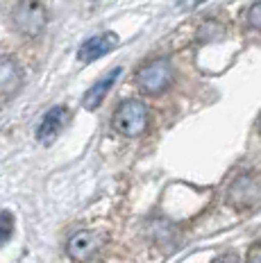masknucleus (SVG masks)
<instances>
[{
    "label": "nucleus",
    "instance_id": "f03ea898",
    "mask_svg": "<svg viewBox=\"0 0 261 263\" xmlns=\"http://www.w3.org/2000/svg\"><path fill=\"white\" fill-rule=\"evenodd\" d=\"M227 202L238 211L252 209L261 202V175L243 173L232 182L227 191Z\"/></svg>",
    "mask_w": 261,
    "mask_h": 263
},
{
    "label": "nucleus",
    "instance_id": "0eeeda50",
    "mask_svg": "<svg viewBox=\"0 0 261 263\" xmlns=\"http://www.w3.org/2000/svg\"><path fill=\"white\" fill-rule=\"evenodd\" d=\"M66 118H68V111L66 107H52L50 111L43 116V120L39 123V129H36V139L41 143H52L57 139V134L62 132V127L66 125Z\"/></svg>",
    "mask_w": 261,
    "mask_h": 263
},
{
    "label": "nucleus",
    "instance_id": "f257e3e1",
    "mask_svg": "<svg viewBox=\"0 0 261 263\" xmlns=\"http://www.w3.org/2000/svg\"><path fill=\"white\" fill-rule=\"evenodd\" d=\"M111 125L121 136H139L148 127V109L141 100H125L118 105Z\"/></svg>",
    "mask_w": 261,
    "mask_h": 263
},
{
    "label": "nucleus",
    "instance_id": "ddd939ff",
    "mask_svg": "<svg viewBox=\"0 0 261 263\" xmlns=\"http://www.w3.org/2000/svg\"><path fill=\"white\" fill-rule=\"evenodd\" d=\"M214 263H241V261H238V256L234 254V252H225V254H220Z\"/></svg>",
    "mask_w": 261,
    "mask_h": 263
},
{
    "label": "nucleus",
    "instance_id": "f8f14e48",
    "mask_svg": "<svg viewBox=\"0 0 261 263\" xmlns=\"http://www.w3.org/2000/svg\"><path fill=\"white\" fill-rule=\"evenodd\" d=\"M246 263H261V240H259V243H254L252 248L248 250Z\"/></svg>",
    "mask_w": 261,
    "mask_h": 263
},
{
    "label": "nucleus",
    "instance_id": "4468645a",
    "mask_svg": "<svg viewBox=\"0 0 261 263\" xmlns=\"http://www.w3.org/2000/svg\"><path fill=\"white\" fill-rule=\"evenodd\" d=\"M200 3H204V0H177V5L184 9H193V7H198Z\"/></svg>",
    "mask_w": 261,
    "mask_h": 263
},
{
    "label": "nucleus",
    "instance_id": "1a4fd4ad",
    "mask_svg": "<svg viewBox=\"0 0 261 263\" xmlns=\"http://www.w3.org/2000/svg\"><path fill=\"white\" fill-rule=\"evenodd\" d=\"M118 75H121V68H114L111 73H107L105 78H100L96 82L94 86H91L89 91L84 93V100H82V105L84 109H96V107H100V102L107 98V93L111 91V86L116 84V80H118Z\"/></svg>",
    "mask_w": 261,
    "mask_h": 263
},
{
    "label": "nucleus",
    "instance_id": "423d86ee",
    "mask_svg": "<svg viewBox=\"0 0 261 263\" xmlns=\"http://www.w3.org/2000/svg\"><path fill=\"white\" fill-rule=\"evenodd\" d=\"M21 82H23V75L16 59L9 54H0V100L14 98L21 89Z\"/></svg>",
    "mask_w": 261,
    "mask_h": 263
},
{
    "label": "nucleus",
    "instance_id": "39448f33",
    "mask_svg": "<svg viewBox=\"0 0 261 263\" xmlns=\"http://www.w3.org/2000/svg\"><path fill=\"white\" fill-rule=\"evenodd\" d=\"M107 238L102 236L100 232L96 229H82V232L73 234L66 243V252L70 259H78V261H91L100 254V250L105 248Z\"/></svg>",
    "mask_w": 261,
    "mask_h": 263
},
{
    "label": "nucleus",
    "instance_id": "9b49d317",
    "mask_svg": "<svg viewBox=\"0 0 261 263\" xmlns=\"http://www.w3.org/2000/svg\"><path fill=\"white\" fill-rule=\"evenodd\" d=\"M248 23H250V27L261 32V3H254L252 7L248 9Z\"/></svg>",
    "mask_w": 261,
    "mask_h": 263
},
{
    "label": "nucleus",
    "instance_id": "9d476101",
    "mask_svg": "<svg viewBox=\"0 0 261 263\" xmlns=\"http://www.w3.org/2000/svg\"><path fill=\"white\" fill-rule=\"evenodd\" d=\"M12 232H14V218L9 213H0V248L12 238Z\"/></svg>",
    "mask_w": 261,
    "mask_h": 263
},
{
    "label": "nucleus",
    "instance_id": "7ed1b4c3",
    "mask_svg": "<svg viewBox=\"0 0 261 263\" xmlns=\"http://www.w3.org/2000/svg\"><path fill=\"white\" fill-rule=\"evenodd\" d=\"M48 14L39 0H21L12 12V23L23 36H36L46 27Z\"/></svg>",
    "mask_w": 261,
    "mask_h": 263
},
{
    "label": "nucleus",
    "instance_id": "6e6552de",
    "mask_svg": "<svg viewBox=\"0 0 261 263\" xmlns=\"http://www.w3.org/2000/svg\"><path fill=\"white\" fill-rule=\"evenodd\" d=\"M116 34H111V32H105V34H98V36H91V39H86L82 46H80V52H78V59L84 64L94 62V59H100L102 54H107L111 50L114 46H116Z\"/></svg>",
    "mask_w": 261,
    "mask_h": 263
},
{
    "label": "nucleus",
    "instance_id": "20e7f679",
    "mask_svg": "<svg viewBox=\"0 0 261 263\" xmlns=\"http://www.w3.org/2000/svg\"><path fill=\"white\" fill-rule=\"evenodd\" d=\"M173 82V68L166 59H155V62L145 64L137 73L139 89L148 96H159L164 93Z\"/></svg>",
    "mask_w": 261,
    "mask_h": 263
}]
</instances>
